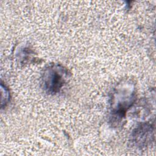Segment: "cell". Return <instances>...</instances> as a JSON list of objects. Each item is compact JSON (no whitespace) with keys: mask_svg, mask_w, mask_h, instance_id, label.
Returning a JSON list of instances; mask_svg holds the SVG:
<instances>
[{"mask_svg":"<svg viewBox=\"0 0 156 156\" xmlns=\"http://www.w3.org/2000/svg\"><path fill=\"white\" fill-rule=\"evenodd\" d=\"M68 78L66 68L60 64H52L45 68L41 79L44 89L49 93L55 94L65 85Z\"/></svg>","mask_w":156,"mask_h":156,"instance_id":"cell-1","label":"cell"},{"mask_svg":"<svg viewBox=\"0 0 156 156\" xmlns=\"http://www.w3.org/2000/svg\"><path fill=\"white\" fill-rule=\"evenodd\" d=\"M133 88L130 85L127 89L126 87H119L113 96L112 113L115 117L122 118L126 111L132 105L134 99Z\"/></svg>","mask_w":156,"mask_h":156,"instance_id":"cell-2","label":"cell"},{"mask_svg":"<svg viewBox=\"0 0 156 156\" xmlns=\"http://www.w3.org/2000/svg\"><path fill=\"white\" fill-rule=\"evenodd\" d=\"M154 133V127L151 124H144L137 127L132 134V141L137 147H143L147 146L151 141Z\"/></svg>","mask_w":156,"mask_h":156,"instance_id":"cell-3","label":"cell"}]
</instances>
